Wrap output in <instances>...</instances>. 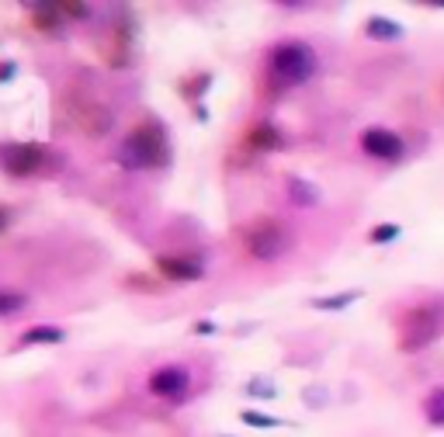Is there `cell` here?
Returning <instances> with one entry per match:
<instances>
[{
  "instance_id": "52a82bcc",
  "label": "cell",
  "mask_w": 444,
  "mask_h": 437,
  "mask_svg": "<svg viewBox=\"0 0 444 437\" xmlns=\"http://www.w3.org/2000/svg\"><path fill=\"white\" fill-rule=\"evenodd\" d=\"M361 149H365L368 157H375V160H399L406 146L389 129H365L361 132Z\"/></svg>"
},
{
  "instance_id": "7c38bea8",
  "label": "cell",
  "mask_w": 444,
  "mask_h": 437,
  "mask_svg": "<svg viewBox=\"0 0 444 437\" xmlns=\"http://www.w3.org/2000/svg\"><path fill=\"white\" fill-rule=\"evenodd\" d=\"M21 305H25V295H21V292L0 288V316H14V312H21Z\"/></svg>"
},
{
  "instance_id": "ba28073f",
  "label": "cell",
  "mask_w": 444,
  "mask_h": 437,
  "mask_svg": "<svg viewBox=\"0 0 444 437\" xmlns=\"http://www.w3.org/2000/svg\"><path fill=\"white\" fill-rule=\"evenodd\" d=\"M423 416H427L434 427H444V385H434V389L423 396Z\"/></svg>"
},
{
  "instance_id": "7a4b0ae2",
  "label": "cell",
  "mask_w": 444,
  "mask_h": 437,
  "mask_svg": "<svg viewBox=\"0 0 444 437\" xmlns=\"http://www.w3.org/2000/svg\"><path fill=\"white\" fill-rule=\"evenodd\" d=\"M53 164V153L35 142H0V170L7 177H38L49 174Z\"/></svg>"
},
{
  "instance_id": "ac0fdd59",
  "label": "cell",
  "mask_w": 444,
  "mask_h": 437,
  "mask_svg": "<svg viewBox=\"0 0 444 437\" xmlns=\"http://www.w3.org/2000/svg\"><path fill=\"white\" fill-rule=\"evenodd\" d=\"M11 73H14V63H4V66H0V80H4V77H11Z\"/></svg>"
},
{
  "instance_id": "e0dca14e",
  "label": "cell",
  "mask_w": 444,
  "mask_h": 437,
  "mask_svg": "<svg viewBox=\"0 0 444 437\" xmlns=\"http://www.w3.org/2000/svg\"><path fill=\"white\" fill-rule=\"evenodd\" d=\"M396 233H399V226H382V229H375V233H371V243H382V240H392V236H396Z\"/></svg>"
},
{
  "instance_id": "5bb4252c",
  "label": "cell",
  "mask_w": 444,
  "mask_h": 437,
  "mask_svg": "<svg viewBox=\"0 0 444 437\" xmlns=\"http://www.w3.org/2000/svg\"><path fill=\"white\" fill-rule=\"evenodd\" d=\"M278 142V132L274 129H257V132H250V146H257V149H267V146H274Z\"/></svg>"
},
{
  "instance_id": "8fae6325",
  "label": "cell",
  "mask_w": 444,
  "mask_h": 437,
  "mask_svg": "<svg viewBox=\"0 0 444 437\" xmlns=\"http://www.w3.org/2000/svg\"><path fill=\"white\" fill-rule=\"evenodd\" d=\"M368 35H371V38H399L403 28L396 25V21H386V18H371V21H368Z\"/></svg>"
},
{
  "instance_id": "8992f818",
  "label": "cell",
  "mask_w": 444,
  "mask_h": 437,
  "mask_svg": "<svg viewBox=\"0 0 444 437\" xmlns=\"http://www.w3.org/2000/svg\"><path fill=\"white\" fill-rule=\"evenodd\" d=\"M187 389H191V379H187V372H184L181 364H163V368H157L150 375V392L160 396V399L181 403L184 396H187Z\"/></svg>"
},
{
  "instance_id": "9a60e30c",
  "label": "cell",
  "mask_w": 444,
  "mask_h": 437,
  "mask_svg": "<svg viewBox=\"0 0 444 437\" xmlns=\"http://www.w3.org/2000/svg\"><path fill=\"white\" fill-rule=\"evenodd\" d=\"M358 299V292H344V295H337V299H316V305L319 309H337V305H347V302Z\"/></svg>"
},
{
  "instance_id": "6da1fadb",
  "label": "cell",
  "mask_w": 444,
  "mask_h": 437,
  "mask_svg": "<svg viewBox=\"0 0 444 437\" xmlns=\"http://www.w3.org/2000/svg\"><path fill=\"white\" fill-rule=\"evenodd\" d=\"M316 70H319V56L309 42L288 38L271 49V77L282 87H299V83L313 80Z\"/></svg>"
},
{
  "instance_id": "9c48e42d",
  "label": "cell",
  "mask_w": 444,
  "mask_h": 437,
  "mask_svg": "<svg viewBox=\"0 0 444 437\" xmlns=\"http://www.w3.org/2000/svg\"><path fill=\"white\" fill-rule=\"evenodd\" d=\"M63 337H66V333L59 327H31L25 337H21V347H31V344H59Z\"/></svg>"
},
{
  "instance_id": "4fadbf2b",
  "label": "cell",
  "mask_w": 444,
  "mask_h": 437,
  "mask_svg": "<svg viewBox=\"0 0 444 437\" xmlns=\"http://www.w3.org/2000/svg\"><path fill=\"white\" fill-rule=\"evenodd\" d=\"M291 201L295 205H316V188L302 184V181H291Z\"/></svg>"
},
{
  "instance_id": "d6986e66",
  "label": "cell",
  "mask_w": 444,
  "mask_h": 437,
  "mask_svg": "<svg viewBox=\"0 0 444 437\" xmlns=\"http://www.w3.org/2000/svg\"><path fill=\"white\" fill-rule=\"evenodd\" d=\"M7 218H11V216H7V209H0V229L7 226Z\"/></svg>"
},
{
  "instance_id": "277c9868",
  "label": "cell",
  "mask_w": 444,
  "mask_h": 437,
  "mask_svg": "<svg viewBox=\"0 0 444 437\" xmlns=\"http://www.w3.org/2000/svg\"><path fill=\"white\" fill-rule=\"evenodd\" d=\"M247 246H250L254 257H261V260H274V257L285 253L288 236H285V229H282L278 222H257V226H250V233H247Z\"/></svg>"
},
{
  "instance_id": "30bf717a",
  "label": "cell",
  "mask_w": 444,
  "mask_h": 437,
  "mask_svg": "<svg viewBox=\"0 0 444 437\" xmlns=\"http://www.w3.org/2000/svg\"><path fill=\"white\" fill-rule=\"evenodd\" d=\"M160 268H163L167 274H174V278H181V281H191V278H198V274H202L198 264H184V260H170V257H163V260H160Z\"/></svg>"
},
{
  "instance_id": "3957f363",
  "label": "cell",
  "mask_w": 444,
  "mask_h": 437,
  "mask_svg": "<svg viewBox=\"0 0 444 437\" xmlns=\"http://www.w3.org/2000/svg\"><path fill=\"white\" fill-rule=\"evenodd\" d=\"M160 160H163V132H160V125L135 129L118 149V164H125L129 170H146V167L160 164Z\"/></svg>"
},
{
  "instance_id": "5b68a950",
  "label": "cell",
  "mask_w": 444,
  "mask_h": 437,
  "mask_svg": "<svg viewBox=\"0 0 444 437\" xmlns=\"http://www.w3.org/2000/svg\"><path fill=\"white\" fill-rule=\"evenodd\" d=\"M441 333V316L434 309H417L403 320V347H423Z\"/></svg>"
},
{
  "instance_id": "2e32d148",
  "label": "cell",
  "mask_w": 444,
  "mask_h": 437,
  "mask_svg": "<svg viewBox=\"0 0 444 437\" xmlns=\"http://www.w3.org/2000/svg\"><path fill=\"white\" fill-rule=\"evenodd\" d=\"M243 420L254 423V427H274V423H278L274 416H264V413H243Z\"/></svg>"
}]
</instances>
